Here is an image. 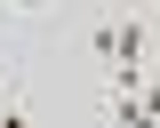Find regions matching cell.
I'll return each instance as SVG.
<instances>
[{
    "label": "cell",
    "mask_w": 160,
    "mask_h": 128,
    "mask_svg": "<svg viewBox=\"0 0 160 128\" xmlns=\"http://www.w3.org/2000/svg\"><path fill=\"white\" fill-rule=\"evenodd\" d=\"M64 0H0V32H40Z\"/></svg>",
    "instance_id": "obj_1"
},
{
    "label": "cell",
    "mask_w": 160,
    "mask_h": 128,
    "mask_svg": "<svg viewBox=\"0 0 160 128\" xmlns=\"http://www.w3.org/2000/svg\"><path fill=\"white\" fill-rule=\"evenodd\" d=\"M0 128H48V120H32V112H24L16 88H0Z\"/></svg>",
    "instance_id": "obj_2"
},
{
    "label": "cell",
    "mask_w": 160,
    "mask_h": 128,
    "mask_svg": "<svg viewBox=\"0 0 160 128\" xmlns=\"http://www.w3.org/2000/svg\"><path fill=\"white\" fill-rule=\"evenodd\" d=\"M144 8H152V16H160V0H144Z\"/></svg>",
    "instance_id": "obj_3"
}]
</instances>
